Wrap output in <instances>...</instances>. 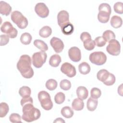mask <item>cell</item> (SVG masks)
Instances as JSON below:
<instances>
[{
    "label": "cell",
    "mask_w": 123,
    "mask_h": 123,
    "mask_svg": "<svg viewBox=\"0 0 123 123\" xmlns=\"http://www.w3.org/2000/svg\"><path fill=\"white\" fill-rule=\"evenodd\" d=\"M68 55L70 59L74 62H78L81 59V50L76 47H71L69 49Z\"/></svg>",
    "instance_id": "cell-12"
},
{
    "label": "cell",
    "mask_w": 123,
    "mask_h": 123,
    "mask_svg": "<svg viewBox=\"0 0 123 123\" xmlns=\"http://www.w3.org/2000/svg\"><path fill=\"white\" fill-rule=\"evenodd\" d=\"M60 86L61 89L64 90H68L71 87V83L68 80L63 79L60 82Z\"/></svg>",
    "instance_id": "cell-35"
},
{
    "label": "cell",
    "mask_w": 123,
    "mask_h": 123,
    "mask_svg": "<svg viewBox=\"0 0 123 123\" xmlns=\"http://www.w3.org/2000/svg\"><path fill=\"white\" fill-rule=\"evenodd\" d=\"M84 107V103L83 100L79 98H76L73 100L72 103V107L74 110L79 111L83 110Z\"/></svg>",
    "instance_id": "cell-16"
},
{
    "label": "cell",
    "mask_w": 123,
    "mask_h": 123,
    "mask_svg": "<svg viewBox=\"0 0 123 123\" xmlns=\"http://www.w3.org/2000/svg\"><path fill=\"white\" fill-rule=\"evenodd\" d=\"M57 82L55 79H49L47 81L45 86L48 90L52 91L57 88Z\"/></svg>",
    "instance_id": "cell-31"
},
{
    "label": "cell",
    "mask_w": 123,
    "mask_h": 123,
    "mask_svg": "<svg viewBox=\"0 0 123 123\" xmlns=\"http://www.w3.org/2000/svg\"><path fill=\"white\" fill-rule=\"evenodd\" d=\"M12 11V7L9 4L4 1H0V13L5 16L10 14Z\"/></svg>",
    "instance_id": "cell-14"
},
{
    "label": "cell",
    "mask_w": 123,
    "mask_h": 123,
    "mask_svg": "<svg viewBox=\"0 0 123 123\" xmlns=\"http://www.w3.org/2000/svg\"><path fill=\"white\" fill-rule=\"evenodd\" d=\"M106 51L110 55L113 56L119 55L121 51V45L119 42L115 39L110 40L106 47Z\"/></svg>",
    "instance_id": "cell-8"
},
{
    "label": "cell",
    "mask_w": 123,
    "mask_h": 123,
    "mask_svg": "<svg viewBox=\"0 0 123 123\" xmlns=\"http://www.w3.org/2000/svg\"><path fill=\"white\" fill-rule=\"evenodd\" d=\"M9 41V37L6 35H0V46H4L8 43Z\"/></svg>",
    "instance_id": "cell-41"
},
{
    "label": "cell",
    "mask_w": 123,
    "mask_h": 123,
    "mask_svg": "<svg viewBox=\"0 0 123 123\" xmlns=\"http://www.w3.org/2000/svg\"><path fill=\"white\" fill-rule=\"evenodd\" d=\"M113 9L117 13L122 14L123 13V3L122 2H116L114 6Z\"/></svg>",
    "instance_id": "cell-38"
},
{
    "label": "cell",
    "mask_w": 123,
    "mask_h": 123,
    "mask_svg": "<svg viewBox=\"0 0 123 123\" xmlns=\"http://www.w3.org/2000/svg\"><path fill=\"white\" fill-rule=\"evenodd\" d=\"M11 20L20 29L25 28L28 25V20L23 14L18 11H14L12 12Z\"/></svg>",
    "instance_id": "cell-3"
},
{
    "label": "cell",
    "mask_w": 123,
    "mask_h": 123,
    "mask_svg": "<svg viewBox=\"0 0 123 123\" xmlns=\"http://www.w3.org/2000/svg\"><path fill=\"white\" fill-rule=\"evenodd\" d=\"M110 15L111 14L106 12H99L98 14V19L99 22L101 23H106L109 20Z\"/></svg>",
    "instance_id": "cell-25"
},
{
    "label": "cell",
    "mask_w": 123,
    "mask_h": 123,
    "mask_svg": "<svg viewBox=\"0 0 123 123\" xmlns=\"http://www.w3.org/2000/svg\"><path fill=\"white\" fill-rule=\"evenodd\" d=\"M23 107L22 119L25 122H32L38 119L41 113L38 109L35 108L33 103H27Z\"/></svg>",
    "instance_id": "cell-2"
},
{
    "label": "cell",
    "mask_w": 123,
    "mask_h": 123,
    "mask_svg": "<svg viewBox=\"0 0 123 123\" xmlns=\"http://www.w3.org/2000/svg\"><path fill=\"white\" fill-rule=\"evenodd\" d=\"M83 45L84 48L87 50H92L95 47V43L94 40L91 39H87L83 42Z\"/></svg>",
    "instance_id": "cell-32"
},
{
    "label": "cell",
    "mask_w": 123,
    "mask_h": 123,
    "mask_svg": "<svg viewBox=\"0 0 123 123\" xmlns=\"http://www.w3.org/2000/svg\"><path fill=\"white\" fill-rule=\"evenodd\" d=\"M31 93V89L27 86H23L20 87L19 90V94L22 98H27L30 97Z\"/></svg>",
    "instance_id": "cell-27"
},
{
    "label": "cell",
    "mask_w": 123,
    "mask_h": 123,
    "mask_svg": "<svg viewBox=\"0 0 123 123\" xmlns=\"http://www.w3.org/2000/svg\"><path fill=\"white\" fill-rule=\"evenodd\" d=\"M38 98L41 107L45 110L49 111L53 107V103L50 95L46 91H41L38 94Z\"/></svg>",
    "instance_id": "cell-4"
},
{
    "label": "cell",
    "mask_w": 123,
    "mask_h": 123,
    "mask_svg": "<svg viewBox=\"0 0 123 123\" xmlns=\"http://www.w3.org/2000/svg\"><path fill=\"white\" fill-rule=\"evenodd\" d=\"M78 98L82 100L86 99L88 96V91L87 88L84 86H79L76 90Z\"/></svg>",
    "instance_id": "cell-15"
},
{
    "label": "cell",
    "mask_w": 123,
    "mask_h": 123,
    "mask_svg": "<svg viewBox=\"0 0 123 123\" xmlns=\"http://www.w3.org/2000/svg\"><path fill=\"white\" fill-rule=\"evenodd\" d=\"M101 95V92L99 88L97 87H93L91 89L90 95L91 98L95 99H98L100 98Z\"/></svg>",
    "instance_id": "cell-36"
},
{
    "label": "cell",
    "mask_w": 123,
    "mask_h": 123,
    "mask_svg": "<svg viewBox=\"0 0 123 123\" xmlns=\"http://www.w3.org/2000/svg\"><path fill=\"white\" fill-rule=\"evenodd\" d=\"M110 73L106 69L100 70L97 74V77L98 80L104 83L108 79Z\"/></svg>",
    "instance_id": "cell-20"
},
{
    "label": "cell",
    "mask_w": 123,
    "mask_h": 123,
    "mask_svg": "<svg viewBox=\"0 0 123 123\" xmlns=\"http://www.w3.org/2000/svg\"><path fill=\"white\" fill-rule=\"evenodd\" d=\"M115 81H116V78L114 75L111 73H110L108 79L103 83L104 85L106 86H110L113 85L115 83Z\"/></svg>",
    "instance_id": "cell-40"
},
{
    "label": "cell",
    "mask_w": 123,
    "mask_h": 123,
    "mask_svg": "<svg viewBox=\"0 0 123 123\" xmlns=\"http://www.w3.org/2000/svg\"><path fill=\"white\" fill-rule=\"evenodd\" d=\"M57 21L59 25L62 28L64 26L69 24V14L65 10L61 11L57 15Z\"/></svg>",
    "instance_id": "cell-11"
},
{
    "label": "cell",
    "mask_w": 123,
    "mask_h": 123,
    "mask_svg": "<svg viewBox=\"0 0 123 123\" xmlns=\"http://www.w3.org/2000/svg\"><path fill=\"white\" fill-rule=\"evenodd\" d=\"M90 62L97 65H102L107 61L106 54L102 51H95L91 53L89 56Z\"/></svg>",
    "instance_id": "cell-5"
},
{
    "label": "cell",
    "mask_w": 123,
    "mask_h": 123,
    "mask_svg": "<svg viewBox=\"0 0 123 123\" xmlns=\"http://www.w3.org/2000/svg\"><path fill=\"white\" fill-rule=\"evenodd\" d=\"M0 30L12 38H14L17 36V30L13 27L12 24L8 21H6L3 23L0 27Z\"/></svg>",
    "instance_id": "cell-7"
},
{
    "label": "cell",
    "mask_w": 123,
    "mask_h": 123,
    "mask_svg": "<svg viewBox=\"0 0 123 123\" xmlns=\"http://www.w3.org/2000/svg\"><path fill=\"white\" fill-rule=\"evenodd\" d=\"M20 39L22 44L24 45H28L31 43L32 37L29 33L25 32L21 35Z\"/></svg>",
    "instance_id": "cell-26"
},
{
    "label": "cell",
    "mask_w": 123,
    "mask_h": 123,
    "mask_svg": "<svg viewBox=\"0 0 123 123\" xmlns=\"http://www.w3.org/2000/svg\"><path fill=\"white\" fill-rule=\"evenodd\" d=\"M78 70L81 74H87L90 72L91 68L88 63L83 62L78 65Z\"/></svg>",
    "instance_id": "cell-21"
},
{
    "label": "cell",
    "mask_w": 123,
    "mask_h": 123,
    "mask_svg": "<svg viewBox=\"0 0 123 123\" xmlns=\"http://www.w3.org/2000/svg\"><path fill=\"white\" fill-rule=\"evenodd\" d=\"M50 44L56 53L61 52L64 48V44L59 38L53 37L50 40Z\"/></svg>",
    "instance_id": "cell-13"
},
{
    "label": "cell",
    "mask_w": 123,
    "mask_h": 123,
    "mask_svg": "<svg viewBox=\"0 0 123 123\" xmlns=\"http://www.w3.org/2000/svg\"><path fill=\"white\" fill-rule=\"evenodd\" d=\"M47 58V54L42 51L34 53L32 55L33 65L37 68H41L45 63Z\"/></svg>",
    "instance_id": "cell-6"
},
{
    "label": "cell",
    "mask_w": 123,
    "mask_h": 123,
    "mask_svg": "<svg viewBox=\"0 0 123 123\" xmlns=\"http://www.w3.org/2000/svg\"><path fill=\"white\" fill-rule=\"evenodd\" d=\"M34 45L37 48L42 51H46L48 49V46L47 44L43 40L40 39H36L33 42Z\"/></svg>",
    "instance_id": "cell-23"
},
{
    "label": "cell",
    "mask_w": 123,
    "mask_h": 123,
    "mask_svg": "<svg viewBox=\"0 0 123 123\" xmlns=\"http://www.w3.org/2000/svg\"><path fill=\"white\" fill-rule=\"evenodd\" d=\"M111 25L114 28H120L123 24V20L121 17L117 15L113 16L110 21Z\"/></svg>",
    "instance_id": "cell-17"
},
{
    "label": "cell",
    "mask_w": 123,
    "mask_h": 123,
    "mask_svg": "<svg viewBox=\"0 0 123 123\" xmlns=\"http://www.w3.org/2000/svg\"><path fill=\"white\" fill-rule=\"evenodd\" d=\"M35 11L40 17L44 18L49 15V9L46 5L43 2L37 3L35 7Z\"/></svg>",
    "instance_id": "cell-10"
},
{
    "label": "cell",
    "mask_w": 123,
    "mask_h": 123,
    "mask_svg": "<svg viewBox=\"0 0 123 123\" xmlns=\"http://www.w3.org/2000/svg\"><path fill=\"white\" fill-rule=\"evenodd\" d=\"M61 28L62 33L65 35H71L74 30V27L71 23Z\"/></svg>",
    "instance_id": "cell-29"
},
{
    "label": "cell",
    "mask_w": 123,
    "mask_h": 123,
    "mask_svg": "<svg viewBox=\"0 0 123 123\" xmlns=\"http://www.w3.org/2000/svg\"><path fill=\"white\" fill-rule=\"evenodd\" d=\"M106 42H109L110 40L115 38V35L114 33L110 30H107L105 31L102 36Z\"/></svg>",
    "instance_id": "cell-28"
},
{
    "label": "cell",
    "mask_w": 123,
    "mask_h": 123,
    "mask_svg": "<svg viewBox=\"0 0 123 123\" xmlns=\"http://www.w3.org/2000/svg\"><path fill=\"white\" fill-rule=\"evenodd\" d=\"M99 12H104L111 14V10L110 5L107 3H102L100 4L98 6Z\"/></svg>",
    "instance_id": "cell-34"
},
{
    "label": "cell",
    "mask_w": 123,
    "mask_h": 123,
    "mask_svg": "<svg viewBox=\"0 0 123 123\" xmlns=\"http://www.w3.org/2000/svg\"><path fill=\"white\" fill-rule=\"evenodd\" d=\"M54 123H64L65 121L62 118H58L55 119L53 122Z\"/></svg>",
    "instance_id": "cell-44"
},
{
    "label": "cell",
    "mask_w": 123,
    "mask_h": 123,
    "mask_svg": "<svg viewBox=\"0 0 123 123\" xmlns=\"http://www.w3.org/2000/svg\"><path fill=\"white\" fill-rule=\"evenodd\" d=\"M98 104V100L97 99H95L90 97L87 100L86 103V107L87 110L91 111H95L97 107Z\"/></svg>",
    "instance_id": "cell-19"
},
{
    "label": "cell",
    "mask_w": 123,
    "mask_h": 123,
    "mask_svg": "<svg viewBox=\"0 0 123 123\" xmlns=\"http://www.w3.org/2000/svg\"><path fill=\"white\" fill-rule=\"evenodd\" d=\"M61 71L70 78L74 77L76 74L75 67L69 62L63 63L61 67Z\"/></svg>",
    "instance_id": "cell-9"
},
{
    "label": "cell",
    "mask_w": 123,
    "mask_h": 123,
    "mask_svg": "<svg viewBox=\"0 0 123 123\" xmlns=\"http://www.w3.org/2000/svg\"><path fill=\"white\" fill-rule=\"evenodd\" d=\"M9 120L11 122L13 123H22L21 116L19 114L16 113H12L9 117Z\"/></svg>",
    "instance_id": "cell-37"
},
{
    "label": "cell",
    "mask_w": 123,
    "mask_h": 123,
    "mask_svg": "<svg viewBox=\"0 0 123 123\" xmlns=\"http://www.w3.org/2000/svg\"><path fill=\"white\" fill-rule=\"evenodd\" d=\"M95 44L98 47H102L105 45L106 43V41L102 37L99 36L95 38L94 40Z\"/></svg>",
    "instance_id": "cell-39"
},
{
    "label": "cell",
    "mask_w": 123,
    "mask_h": 123,
    "mask_svg": "<svg viewBox=\"0 0 123 123\" xmlns=\"http://www.w3.org/2000/svg\"><path fill=\"white\" fill-rule=\"evenodd\" d=\"M80 39L81 40L84 42L87 39H91V35H90L89 33H88L87 32H82L80 35Z\"/></svg>",
    "instance_id": "cell-43"
},
{
    "label": "cell",
    "mask_w": 123,
    "mask_h": 123,
    "mask_svg": "<svg viewBox=\"0 0 123 123\" xmlns=\"http://www.w3.org/2000/svg\"><path fill=\"white\" fill-rule=\"evenodd\" d=\"M31 59L28 55H22L17 63V68L25 78H31L34 75V71L31 67Z\"/></svg>",
    "instance_id": "cell-1"
},
{
    "label": "cell",
    "mask_w": 123,
    "mask_h": 123,
    "mask_svg": "<svg viewBox=\"0 0 123 123\" xmlns=\"http://www.w3.org/2000/svg\"><path fill=\"white\" fill-rule=\"evenodd\" d=\"M65 99V96L64 93L62 92L57 93L54 97V101L56 103L61 104L62 103Z\"/></svg>",
    "instance_id": "cell-33"
},
{
    "label": "cell",
    "mask_w": 123,
    "mask_h": 123,
    "mask_svg": "<svg viewBox=\"0 0 123 123\" xmlns=\"http://www.w3.org/2000/svg\"><path fill=\"white\" fill-rule=\"evenodd\" d=\"M52 33V29L49 26H44L42 27L39 31V36L43 38H47L49 37Z\"/></svg>",
    "instance_id": "cell-22"
},
{
    "label": "cell",
    "mask_w": 123,
    "mask_h": 123,
    "mask_svg": "<svg viewBox=\"0 0 123 123\" xmlns=\"http://www.w3.org/2000/svg\"><path fill=\"white\" fill-rule=\"evenodd\" d=\"M9 111L8 105L5 102H1L0 104V117H5Z\"/></svg>",
    "instance_id": "cell-30"
},
{
    "label": "cell",
    "mask_w": 123,
    "mask_h": 123,
    "mask_svg": "<svg viewBox=\"0 0 123 123\" xmlns=\"http://www.w3.org/2000/svg\"><path fill=\"white\" fill-rule=\"evenodd\" d=\"M61 113L62 115L66 118H70L74 115V111L71 107L69 106L63 107Z\"/></svg>",
    "instance_id": "cell-24"
},
{
    "label": "cell",
    "mask_w": 123,
    "mask_h": 123,
    "mask_svg": "<svg viewBox=\"0 0 123 123\" xmlns=\"http://www.w3.org/2000/svg\"><path fill=\"white\" fill-rule=\"evenodd\" d=\"M20 103L22 106H23L25 104L27 103H33V98L30 96L27 98H23L21 100Z\"/></svg>",
    "instance_id": "cell-42"
},
{
    "label": "cell",
    "mask_w": 123,
    "mask_h": 123,
    "mask_svg": "<svg viewBox=\"0 0 123 123\" xmlns=\"http://www.w3.org/2000/svg\"><path fill=\"white\" fill-rule=\"evenodd\" d=\"M62 61L61 56L58 54L52 55L49 58V64L54 67H58Z\"/></svg>",
    "instance_id": "cell-18"
}]
</instances>
